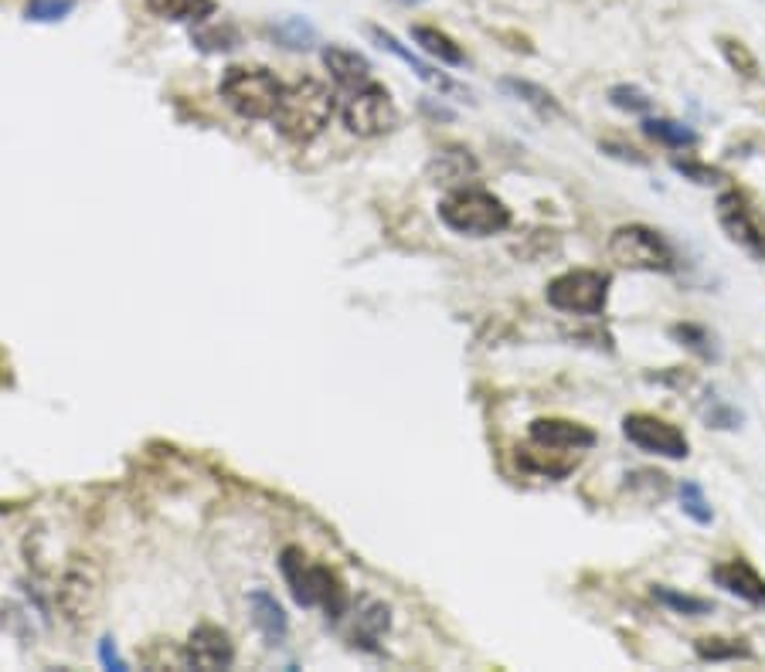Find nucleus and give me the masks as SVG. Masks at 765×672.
Wrapping results in <instances>:
<instances>
[{
	"label": "nucleus",
	"instance_id": "nucleus-1",
	"mask_svg": "<svg viewBox=\"0 0 765 672\" xmlns=\"http://www.w3.org/2000/svg\"><path fill=\"white\" fill-rule=\"evenodd\" d=\"M334 113H337L334 89L320 79L306 76V79L283 86V95H280V102H275L269 123L275 126V133H280L286 144L306 147L330 126Z\"/></svg>",
	"mask_w": 765,
	"mask_h": 672
},
{
	"label": "nucleus",
	"instance_id": "nucleus-2",
	"mask_svg": "<svg viewBox=\"0 0 765 672\" xmlns=\"http://www.w3.org/2000/svg\"><path fill=\"white\" fill-rule=\"evenodd\" d=\"M280 574L300 608H324L330 622L344 618L351 608V591L340 574L317 563L303 547H286L280 554Z\"/></svg>",
	"mask_w": 765,
	"mask_h": 672
},
{
	"label": "nucleus",
	"instance_id": "nucleus-3",
	"mask_svg": "<svg viewBox=\"0 0 765 672\" xmlns=\"http://www.w3.org/2000/svg\"><path fill=\"white\" fill-rule=\"evenodd\" d=\"M439 221L466 238H494L510 228V207L483 187H453L439 201Z\"/></svg>",
	"mask_w": 765,
	"mask_h": 672
},
{
	"label": "nucleus",
	"instance_id": "nucleus-4",
	"mask_svg": "<svg viewBox=\"0 0 765 672\" xmlns=\"http://www.w3.org/2000/svg\"><path fill=\"white\" fill-rule=\"evenodd\" d=\"M218 95L241 119H269L283 95V82L262 65H228L218 82Z\"/></svg>",
	"mask_w": 765,
	"mask_h": 672
},
{
	"label": "nucleus",
	"instance_id": "nucleus-5",
	"mask_svg": "<svg viewBox=\"0 0 765 672\" xmlns=\"http://www.w3.org/2000/svg\"><path fill=\"white\" fill-rule=\"evenodd\" d=\"M609 259L619 269H630V272H660V275H671L677 272V252L674 244L660 235L650 225H619L609 235Z\"/></svg>",
	"mask_w": 765,
	"mask_h": 672
},
{
	"label": "nucleus",
	"instance_id": "nucleus-6",
	"mask_svg": "<svg viewBox=\"0 0 765 672\" xmlns=\"http://www.w3.org/2000/svg\"><path fill=\"white\" fill-rule=\"evenodd\" d=\"M612 278L603 269H569L548 282L544 299L551 309L572 316H599L609 303Z\"/></svg>",
	"mask_w": 765,
	"mask_h": 672
},
{
	"label": "nucleus",
	"instance_id": "nucleus-7",
	"mask_svg": "<svg viewBox=\"0 0 765 672\" xmlns=\"http://www.w3.org/2000/svg\"><path fill=\"white\" fill-rule=\"evenodd\" d=\"M340 119H344V129L351 136H361V139H374V136H385L398 126V105L392 99V92L381 86V82H368L361 89H355L351 95H347V102L340 105Z\"/></svg>",
	"mask_w": 765,
	"mask_h": 672
},
{
	"label": "nucleus",
	"instance_id": "nucleus-8",
	"mask_svg": "<svg viewBox=\"0 0 765 672\" xmlns=\"http://www.w3.org/2000/svg\"><path fill=\"white\" fill-rule=\"evenodd\" d=\"M715 218L721 231L728 235V241L739 244V249L752 255L755 262H765V218L749 194L721 191L715 201Z\"/></svg>",
	"mask_w": 765,
	"mask_h": 672
},
{
	"label": "nucleus",
	"instance_id": "nucleus-9",
	"mask_svg": "<svg viewBox=\"0 0 765 672\" xmlns=\"http://www.w3.org/2000/svg\"><path fill=\"white\" fill-rule=\"evenodd\" d=\"M622 438L633 448L656 455V458H671V463H680V458L690 455V438L677 429L674 421L656 418L650 411H633L622 418Z\"/></svg>",
	"mask_w": 765,
	"mask_h": 672
},
{
	"label": "nucleus",
	"instance_id": "nucleus-10",
	"mask_svg": "<svg viewBox=\"0 0 765 672\" xmlns=\"http://www.w3.org/2000/svg\"><path fill=\"white\" fill-rule=\"evenodd\" d=\"M102 605V578L89 560H76L72 568L61 574L58 584V608L68 622H92Z\"/></svg>",
	"mask_w": 765,
	"mask_h": 672
},
{
	"label": "nucleus",
	"instance_id": "nucleus-11",
	"mask_svg": "<svg viewBox=\"0 0 765 672\" xmlns=\"http://www.w3.org/2000/svg\"><path fill=\"white\" fill-rule=\"evenodd\" d=\"M528 438L541 448H559V452H588L599 442V435L588 424L572 418H535L528 424Z\"/></svg>",
	"mask_w": 765,
	"mask_h": 672
},
{
	"label": "nucleus",
	"instance_id": "nucleus-12",
	"mask_svg": "<svg viewBox=\"0 0 765 672\" xmlns=\"http://www.w3.org/2000/svg\"><path fill=\"white\" fill-rule=\"evenodd\" d=\"M184 662L204 672L228 669L235 662V642L232 635L218 625H198L184 642Z\"/></svg>",
	"mask_w": 765,
	"mask_h": 672
},
{
	"label": "nucleus",
	"instance_id": "nucleus-13",
	"mask_svg": "<svg viewBox=\"0 0 765 672\" xmlns=\"http://www.w3.org/2000/svg\"><path fill=\"white\" fill-rule=\"evenodd\" d=\"M711 581H715L721 591L732 594V597L745 601V605L765 608V578L752 568V563H749L745 557L715 563V568H711Z\"/></svg>",
	"mask_w": 765,
	"mask_h": 672
},
{
	"label": "nucleus",
	"instance_id": "nucleus-14",
	"mask_svg": "<svg viewBox=\"0 0 765 672\" xmlns=\"http://www.w3.org/2000/svg\"><path fill=\"white\" fill-rule=\"evenodd\" d=\"M320 58H324V68L330 72V79L347 92H355L374 79V65L368 61V55L347 48V45H324Z\"/></svg>",
	"mask_w": 765,
	"mask_h": 672
},
{
	"label": "nucleus",
	"instance_id": "nucleus-15",
	"mask_svg": "<svg viewBox=\"0 0 765 672\" xmlns=\"http://www.w3.org/2000/svg\"><path fill=\"white\" fill-rule=\"evenodd\" d=\"M429 181L432 184H442V187H466L473 176L480 173V163L476 157L466 150V147H442L436 150V157L429 160L426 167Z\"/></svg>",
	"mask_w": 765,
	"mask_h": 672
},
{
	"label": "nucleus",
	"instance_id": "nucleus-16",
	"mask_svg": "<svg viewBox=\"0 0 765 672\" xmlns=\"http://www.w3.org/2000/svg\"><path fill=\"white\" fill-rule=\"evenodd\" d=\"M368 34H371V38H374V45L378 48H385L389 55H395L398 61H405L408 68H412V72L415 76H419L426 86H432L436 92H460V86L453 82V79H449V76H442V72H436V68L429 65V61H423L419 55H415V52H408L398 38H395V34L392 31H385V27H378V24H371L368 27Z\"/></svg>",
	"mask_w": 765,
	"mask_h": 672
},
{
	"label": "nucleus",
	"instance_id": "nucleus-17",
	"mask_svg": "<svg viewBox=\"0 0 765 672\" xmlns=\"http://www.w3.org/2000/svg\"><path fill=\"white\" fill-rule=\"evenodd\" d=\"M249 612H252V622H256V628L262 631V639L269 646L286 642L290 618H286V608L280 605V601H275V594H269L266 588H256L249 594Z\"/></svg>",
	"mask_w": 765,
	"mask_h": 672
},
{
	"label": "nucleus",
	"instance_id": "nucleus-18",
	"mask_svg": "<svg viewBox=\"0 0 765 672\" xmlns=\"http://www.w3.org/2000/svg\"><path fill=\"white\" fill-rule=\"evenodd\" d=\"M408 34H412V42L419 45L432 61L449 65V68H463L466 65L463 45L453 38V34H446L442 27H436V24H412Z\"/></svg>",
	"mask_w": 765,
	"mask_h": 672
},
{
	"label": "nucleus",
	"instance_id": "nucleus-19",
	"mask_svg": "<svg viewBox=\"0 0 765 672\" xmlns=\"http://www.w3.org/2000/svg\"><path fill=\"white\" fill-rule=\"evenodd\" d=\"M500 89H504L510 99H517L520 105H528V110H531L538 119H544V123H554V119H562V116H565L562 102L554 99L544 86H538V82H528V79H514V76H507V79H500Z\"/></svg>",
	"mask_w": 765,
	"mask_h": 672
},
{
	"label": "nucleus",
	"instance_id": "nucleus-20",
	"mask_svg": "<svg viewBox=\"0 0 765 672\" xmlns=\"http://www.w3.org/2000/svg\"><path fill=\"white\" fill-rule=\"evenodd\" d=\"M266 31H269V38L275 45H283L290 52H310L313 45H320V31L313 27L306 18H300V14L275 18V21H269Z\"/></svg>",
	"mask_w": 765,
	"mask_h": 672
},
{
	"label": "nucleus",
	"instance_id": "nucleus-21",
	"mask_svg": "<svg viewBox=\"0 0 765 672\" xmlns=\"http://www.w3.org/2000/svg\"><path fill=\"white\" fill-rule=\"evenodd\" d=\"M640 129L653 139V144H664L671 150H690L701 144L698 129H690L687 123H677V119H667V116H643Z\"/></svg>",
	"mask_w": 765,
	"mask_h": 672
},
{
	"label": "nucleus",
	"instance_id": "nucleus-22",
	"mask_svg": "<svg viewBox=\"0 0 765 672\" xmlns=\"http://www.w3.org/2000/svg\"><path fill=\"white\" fill-rule=\"evenodd\" d=\"M147 11L160 21H181V24H204L218 11L215 0H144Z\"/></svg>",
	"mask_w": 765,
	"mask_h": 672
},
{
	"label": "nucleus",
	"instance_id": "nucleus-23",
	"mask_svg": "<svg viewBox=\"0 0 765 672\" xmlns=\"http://www.w3.org/2000/svg\"><path fill=\"white\" fill-rule=\"evenodd\" d=\"M650 594H653L656 605H664L667 612L684 615V618H705V615H711V612H715V605H711L708 597L684 594V591L667 588V584H653V588H650Z\"/></svg>",
	"mask_w": 765,
	"mask_h": 672
},
{
	"label": "nucleus",
	"instance_id": "nucleus-24",
	"mask_svg": "<svg viewBox=\"0 0 765 672\" xmlns=\"http://www.w3.org/2000/svg\"><path fill=\"white\" fill-rule=\"evenodd\" d=\"M392 628V612L389 605H381V601H364V605L358 608V625H355V639L368 649H374V642L381 639Z\"/></svg>",
	"mask_w": 765,
	"mask_h": 672
},
{
	"label": "nucleus",
	"instance_id": "nucleus-25",
	"mask_svg": "<svg viewBox=\"0 0 765 672\" xmlns=\"http://www.w3.org/2000/svg\"><path fill=\"white\" fill-rule=\"evenodd\" d=\"M694 656L701 662H739L752 659V646L745 639H721V635H705L694 642Z\"/></svg>",
	"mask_w": 765,
	"mask_h": 672
},
{
	"label": "nucleus",
	"instance_id": "nucleus-26",
	"mask_svg": "<svg viewBox=\"0 0 765 672\" xmlns=\"http://www.w3.org/2000/svg\"><path fill=\"white\" fill-rule=\"evenodd\" d=\"M677 500H680V513L690 523H698V526H711L715 523V506H711V500H708V492H705L701 482H694V479L677 482Z\"/></svg>",
	"mask_w": 765,
	"mask_h": 672
},
{
	"label": "nucleus",
	"instance_id": "nucleus-27",
	"mask_svg": "<svg viewBox=\"0 0 765 672\" xmlns=\"http://www.w3.org/2000/svg\"><path fill=\"white\" fill-rule=\"evenodd\" d=\"M718 52L724 58V65L732 68L735 76H742L745 82H755L758 79V58L752 55V48L739 38H732V34H721L718 38Z\"/></svg>",
	"mask_w": 765,
	"mask_h": 672
},
{
	"label": "nucleus",
	"instance_id": "nucleus-28",
	"mask_svg": "<svg viewBox=\"0 0 765 672\" xmlns=\"http://www.w3.org/2000/svg\"><path fill=\"white\" fill-rule=\"evenodd\" d=\"M671 337H674L680 346H687L690 353H698L701 361H718V357H721L718 346H715L711 330L701 327V323H674V327H671Z\"/></svg>",
	"mask_w": 765,
	"mask_h": 672
},
{
	"label": "nucleus",
	"instance_id": "nucleus-29",
	"mask_svg": "<svg viewBox=\"0 0 765 672\" xmlns=\"http://www.w3.org/2000/svg\"><path fill=\"white\" fill-rule=\"evenodd\" d=\"M609 105L619 113H630V116H646L653 110V99L640 89V86H630V82H619L606 92Z\"/></svg>",
	"mask_w": 765,
	"mask_h": 672
},
{
	"label": "nucleus",
	"instance_id": "nucleus-30",
	"mask_svg": "<svg viewBox=\"0 0 765 672\" xmlns=\"http://www.w3.org/2000/svg\"><path fill=\"white\" fill-rule=\"evenodd\" d=\"M191 42L201 52H232L238 48V27L235 24H212V27H201L191 34Z\"/></svg>",
	"mask_w": 765,
	"mask_h": 672
},
{
	"label": "nucleus",
	"instance_id": "nucleus-31",
	"mask_svg": "<svg viewBox=\"0 0 765 672\" xmlns=\"http://www.w3.org/2000/svg\"><path fill=\"white\" fill-rule=\"evenodd\" d=\"M671 167L684 176V181H690V184H701V187H715V184H721V181H728V176L718 170V167H711V163H701V160H694V157H674L671 160Z\"/></svg>",
	"mask_w": 765,
	"mask_h": 672
},
{
	"label": "nucleus",
	"instance_id": "nucleus-32",
	"mask_svg": "<svg viewBox=\"0 0 765 672\" xmlns=\"http://www.w3.org/2000/svg\"><path fill=\"white\" fill-rule=\"evenodd\" d=\"M76 11V0H27L24 18L34 24H55Z\"/></svg>",
	"mask_w": 765,
	"mask_h": 672
},
{
	"label": "nucleus",
	"instance_id": "nucleus-33",
	"mask_svg": "<svg viewBox=\"0 0 765 672\" xmlns=\"http://www.w3.org/2000/svg\"><path fill=\"white\" fill-rule=\"evenodd\" d=\"M708 421L715 424V429H739L742 424V414L732 408V405H724V401H711V408H708Z\"/></svg>",
	"mask_w": 765,
	"mask_h": 672
},
{
	"label": "nucleus",
	"instance_id": "nucleus-34",
	"mask_svg": "<svg viewBox=\"0 0 765 672\" xmlns=\"http://www.w3.org/2000/svg\"><path fill=\"white\" fill-rule=\"evenodd\" d=\"M599 150L606 153V157H616V160H622V163H637V167H646L650 160L637 150V147H622V144H599Z\"/></svg>",
	"mask_w": 765,
	"mask_h": 672
},
{
	"label": "nucleus",
	"instance_id": "nucleus-35",
	"mask_svg": "<svg viewBox=\"0 0 765 672\" xmlns=\"http://www.w3.org/2000/svg\"><path fill=\"white\" fill-rule=\"evenodd\" d=\"M99 659H102V665H106V669H126V662L120 659L113 639H102V642H99Z\"/></svg>",
	"mask_w": 765,
	"mask_h": 672
},
{
	"label": "nucleus",
	"instance_id": "nucleus-36",
	"mask_svg": "<svg viewBox=\"0 0 765 672\" xmlns=\"http://www.w3.org/2000/svg\"><path fill=\"white\" fill-rule=\"evenodd\" d=\"M398 8H419V4H426V0H395Z\"/></svg>",
	"mask_w": 765,
	"mask_h": 672
}]
</instances>
